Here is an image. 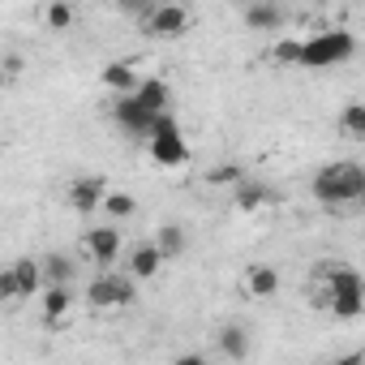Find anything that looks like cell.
<instances>
[{"mask_svg":"<svg viewBox=\"0 0 365 365\" xmlns=\"http://www.w3.org/2000/svg\"><path fill=\"white\" fill-rule=\"evenodd\" d=\"M314 198L322 207H352L365 198V168L344 159V163H327L318 176H314Z\"/></svg>","mask_w":365,"mask_h":365,"instance_id":"6da1fadb","label":"cell"},{"mask_svg":"<svg viewBox=\"0 0 365 365\" xmlns=\"http://www.w3.org/2000/svg\"><path fill=\"white\" fill-rule=\"evenodd\" d=\"M322 284H327V309L335 318L352 322V318L365 314V279H361L356 267H327Z\"/></svg>","mask_w":365,"mask_h":365,"instance_id":"7a4b0ae2","label":"cell"},{"mask_svg":"<svg viewBox=\"0 0 365 365\" xmlns=\"http://www.w3.org/2000/svg\"><path fill=\"white\" fill-rule=\"evenodd\" d=\"M352 52H356V35H348L344 26L318 31L301 43V65L297 69H335V65L352 61Z\"/></svg>","mask_w":365,"mask_h":365,"instance_id":"3957f363","label":"cell"},{"mask_svg":"<svg viewBox=\"0 0 365 365\" xmlns=\"http://www.w3.org/2000/svg\"><path fill=\"white\" fill-rule=\"evenodd\" d=\"M146 150H150V159H155L159 168H168V172H176V168L190 163V138H185V129H180V120H176L172 112H163V116L155 120V133H150Z\"/></svg>","mask_w":365,"mask_h":365,"instance_id":"277c9868","label":"cell"},{"mask_svg":"<svg viewBox=\"0 0 365 365\" xmlns=\"http://www.w3.org/2000/svg\"><path fill=\"white\" fill-rule=\"evenodd\" d=\"M138 297V279L133 275H112V271H99L86 288V305L99 309V314H116V309H129Z\"/></svg>","mask_w":365,"mask_h":365,"instance_id":"5b68a950","label":"cell"},{"mask_svg":"<svg viewBox=\"0 0 365 365\" xmlns=\"http://www.w3.org/2000/svg\"><path fill=\"white\" fill-rule=\"evenodd\" d=\"M43 288H48V284H43V262H35V258H18L9 271H0V297H5L9 305L35 297V292H43Z\"/></svg>","mask_w":365,"mask_h":365,"instance_id":"8992f818","label":"cell"},{"mask_svg":"<svg viewBox=\"0 0 365 365\" xmlns=\"http://www.w3.org/2000/svg\"><path fill=\"white\" fill-rule=\"evenodd\" d=\"M108 180L103 176H95V172H86V176H73L69 180V194H65V202L78 211V215H91V211H103V202H108Z\"/></svg>","mask_w":365,"mask_h":365,"instance_id":"52a82bcc","label":"cell"},{"mask_svg":"<svg viewBox=\"0 0 365 365\" xmlns=\"http://www.w3.org/2000/svg\"><path fill=\"white\" fill-rule=\"evenodd\" d=\"M190 22H194V14H190V5H155L150 14H146V35H155V39H180L190 31Z\"/></svg>","mask_w":365,"mask_h":365,"instance_id":"ba28073f","label":"cell"},{"mask_svg":"<svg viewBox=\"0 0 365 365\" xmlns=\"http://www.w3.org/2000/svg\"><path fill=\"white\" fill-rule=\"evenodd\" d=\"M112 116H116V125L133 138V142H150V133H155V120L159 116H150L133 95H125V99H116L112 103Z\"/></svg>","mask_w":365,"mask_h":365,"instance_id":"9c48e42d","label":"cell"},{"mask_svg":"<svg viewBox=\"0 0 365 365\" xmlns=\"http://www.w3.org/2000/svg\"><path fill=\"white\" fill-rule=\"evenodd\" d=\"M120 228L116 224H95V228H86V237H82V245H86V254L95 258V267L99 271H112V262H116V254H120Z\"/></svg>","mask_w":365,"mask_h":365,"instance_id":"30bf717a","label":"cell"},{"mask_svg":"<svg viewBox=\"0 0 365 365\" xmlns=\"http://www.w3.org/2000/svg\"><path fill=\"white\" fill-rule=\"evenodd\" d=\"M99 82H103L116 99H125V95H133V91L142 86V78H138V69H133L129 61H108V65L99 69Z\"/></svg>","mask_w":365,"mask_h":365,"instance_id":"8fae6325","label":"cell"},{"mask_svg":"<svg viewBox=\"0 0 365 365\" xmlns=\"http://www.w3.org/2000/svg\"><path fill=\"white\" fill-rule=\"evenodd\" d=\"M232 198H237V211H245V215H258V211H267V207L279 202L275 190L271 185H258V180H241V185L232 190Z\"/></svg>","mask_w":365,"mask_h":365,"instance_id":"7c38bea8","label":"cell"},{"mask_svg":"<svg viewBox=\"0 0 365 365\" xmlns=\"http://www.w3.org/2000/svg\"><path fill=\"white\" fill-rule=\"evenodd\" d=\"M245 26L250 31H262V35H279V26H284V9L279 5H271V0H258V5H245Z\"/></svg>","mask_w":365,"mask_h":365,"instance_id":"4fadbf2b","label":"cell"},{"mask_svg":"<svg viewBox=\"0 0 365 365\" xmlns=\"http://www.w3.org/2000/svg\"><path fill=\"white\" fill-rule=\"evenodd\" d=\"M133 99H138L150 116L172 112V91H168V82H163V78H142V86L133 91Z\"/></svg>","mask_w":365,"mask_h":365,"instance_id":"5bb4252c","label":"cell"},{"mask_svg":"<svg viewBox=\"0 0 365 365\" xmlns=\"http://www.w3.org/2000/svg\"><path fill=\"white\" fill-rule=\"evenodd\" d=\"M241 279H245V292H250V297H258V301L279 292V271H275L271 262H254V267H245V275H241Z\"/></svg>","mask_w":365,"mask_h":365,"instance_id":"9a60e30c","label":"cell"},{"mask_svg":"<svg viewBox=\"0 0 365 365\" xmlns=\"http://www.w3.org/2000/svg\"><path fill=\"white\" fill-rule=\"evenodd\" d=\"M163 262H168L163 250H159L155 241H146V245H138V250L129 254V275H133V279H155Z\"/></svg>","mask_w":365,"mask_h":365,"instance_id":"2e32d148","label":"cell"},{"mask_svg":"<svg viewBox=\"0 0 365 365\" xmlns=\"http://www.w3.org/2000/svg\"><path fill=\"white\" fill-rule=\"evenodd\" d=\"M69 309H73V288H43L39 292V314H43V322H65L69 318Z\"/></svg>","mask_w":365,"mask_h":365,"instance_id":"e0dca14e","label":"cell"},{"mask_svg":"<svg viewBox=\"0 0 365 365\" xmlns=\"http://www.w3.org/2000/svg\"><path fill=\"white\" fill-rule=\"evenodd\" d=\"M73 275H78L73 258H65V254H48V258H43V284H48V288H69Z\"/></svg>","mask_w":365,"mask_h":365,"instance_id":"ac0fdd59","label":"cell"},{"mask_svg":"<svg viewBox=\"0 0 365 365\" xmlns=\"http://www.w3.org/2000/svg\"><path fill=\"white\" fill-rule=\"evenodd\" d=\"M220 352H224L228 361H245V356H250V331H245L241 322H228V327L220 331Z\"/></svg>","mask_w":365,"mask_h":365,"instance_id":"d6986e66","label":"cell"},{"mask_svg":"<svg viewBox=\"0 0 365 365\" xmlns=\"http://www.w3.org/2000/svg\"><path fill=\"white\" fill-rule=\"evenodd\" d=\"M133 211H138V198H133V194H125V190H112V194H108V202H103V215H108L112 224L129 220Z\"/></svg>","mask_w":365,"mask_h":365,"instance_id":"ffe728a7","label":"cell"},{"mask_svg":"<svg viewBox=\"0 0 365 365\" xmlns=\"http://www.w3.org/2000/svg\"><path fill=\"white\" fill-rule=\"evenodd\" d=\"M339 129H344L348 138H365V99L344 103V112H339Z\"/></svg>","mask_w":365,"mask_h":365,"instance_id":"44dd1931","label":"cell"},{"mask_svg":"<svg viewBox=\"0 0 365 365\" xmlns=\"http://www.w3.org/2000/svg\"><path fill=\"white\" fill-rule=\"evenodd\" d=\"M301 43H305V39H297V35H279V39H275V48H271V61H275V65H292V69H297V65H301Z\"/></svg>","mask_w":365,"mask_h":365,"instance_id":"7402d4cb","label":"cell"},{"mask_svg":"<svg viewBox=\"0 0 365 365\" xmlns=\"http://www.w3.org/2000/svg\"><path fill=\"white\" fill-rule=\"evenodd\" d=\"M155 245L163 250V258H176L180 250H185V228H180V224H163L155 232Z\"/></svg>","mask_w":365,"mask_h":365,"instance_id":"603a6c76","label":"cell"},{"mask_svg":"<svg viewBox=\"0 0 365 365\" xmlns=\"http://www.w3.org/2000/svg\"><path fill=\"white\" fill-rule=\"evenodd\" d=\"M43 22H48V31H69L78 22V9L65 5V0H52V5L43 9Z\"/></svg>","mask_w":365,"mask_h":365,"instance_id":"cb8c5ba5","label":"cell"},{"mask_svg":"<svg viewBox=\"0 0 365 365\" xmlns=\"http://www.w3.org/2000/svg\"><path fill=\"white\" fill-rule=\"evenodd\" d=\"M241 180H245V176H241L237 163H215V168L207 172V185H232V190H237Z\"/></svg>","mask_w":365,"mask_h":365,"instance_id":"d4e9b609","label":"cell"},{"mask_svg":"<svg viewBox=\"0 0 365 365\" xmlns=\"http://www.w3.org/2000/svg\"><path fill=\"white\" fill-rule=\"evenodd\" d=\"M172 365H207V356L202 352H185V356H176Z\"/></svg>","mask_w":365,"mask_h":365,"instance_id":"484cf974","label":"cell"},{"mask_svg":"<svg viewBox=\"0 0 365 365\" xmlns=\"http://www.w3.org/2000/svg\"><path fill=\"white\" fill-rule=\"evenodd\" d=\"M5 73L18 78V73H22V56H5Z\"/></svg>","mask_w":365,"mask_h":365,"instance_id":"4316f807","label":"cell"},{"mask_svg":"<svg viewBox=\"0 0 365 365\" xmlns=\"http://www.w3.org/2000/svg\"><path fill=\"white\" fill-rule=\"evenodd\" d=\"M331 365H365V356H361V352H348V356H339V361H331Z\"/></svg>","mask_w":365,"mask_h":365,"instance_id":"83f0119b","label":"cell"}]
</instances>
